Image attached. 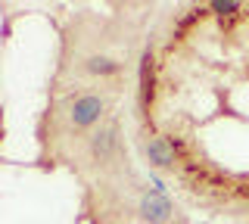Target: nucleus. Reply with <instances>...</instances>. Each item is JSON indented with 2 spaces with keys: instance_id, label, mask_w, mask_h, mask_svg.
Here are the masks:
<instances>
[{
  "instance_id": "20e7f679",
  "label": "nucleus",
  "mask_w": 249,
  "mask_h": 224,
  "mask_svg": "<svg viewBox=\"0 0 249 224\" xmlns=\"http://www.w3.org/2000/svg\"><path fill=\"white\" fill-rule=\"evenodd\" d=\"M143 153H146V159H150V165L156 168H175V146H171L168 137H150V140L143 143Z\"/></svg>"
},
{
  "instance_id": "39448f33",
  "label": "nucleus",
  "mask_w": 249,
  "mask_h": 224,
  "mask_svg": "<svg viewBox=\"0 0 249 224\" xmlns=\"http://www.w3.org/2000/svg\"><path fill=\"white\" fill-rule=\"evenodd\" d=\"M84 69L90 75H100V78H112V75L122 72V63H115L112 56H88L84 59Z\"/></svg>"
},
{
  "instance_id": "7ed1b4c3",
  "label": "nucleus",
  "mask_w": 249,
  "mask_h": 224,
  "mask_svg": "<svg viewBox=\"0 0 249 224\" xmlns=\"http://www.w3.org/2000/svg\"><path fill=\"white\" fill-rule=\"evenodd\" d=\"M115 146H119V131H115V125L100 128L97 134L90 137V143H88L90 162H97V165H109L112 156H115Z\"/></svg>"
},
{
  "instance_id": "423d86ee",
  "label": "nucleus",
  "mask_w": 249,
  "mask_h": 224,
  "mask_svg": "<svg viewBox=\"0 0 249 224\" xmlns=\"http://www.w3.org/2000/svg\"><path fill=\"white\" fill-rule=\"evenodd\" d=\"M153 94V53L143 50V59H140V100H150Z\"/></svg>"
},
{
  "instance_id": "f03ea898",
  "label": "nucleus",
  "mask_w": 249,
  "mask_h": 224,
  "mask_svg": "<svg viewBox=\"0 0 249 224\" xmlns=\"http://www.w3.org/2000/svg\"><path fill=\"white\" fill-rule=\"evenodd\" d=\"M171 212H175V206H171V199L165 193L159 190H150L140 196V218L150 221V224H165L171 218Z\"/></svg>"
},
{
  "instance_id": "0eeeda50",
  "label": "nucleus",
  "mask_w": 249,
  "mask_h": 224,
  "mask_svg": "<svg viewBox=\"0 0 249 224\" xmlns=\"http://www.w3.org/2000/svg\"><path fill=\"white\" fill-rule=\"evenodd\" d=\"M209 10H215L218 16H233V13H240V3H233V0H212Z\"/></svg>"
},
{
  "instance_id": "f257e3e1",
  "label": "nucleus",
  "mask_w": 249,
  "mask_h": 224,
  "mask_svg": "<svg viewBox=\"0 0 249 224\" xmlns=\"http://www.w3.org/2000/svg\"><path fill=\"white\" fill-rule=\"evenodd\" d=\"M103 109H106V100L100 94H78L72 103H69V121H72L75 131L93 128L103 119Z\"/></svg>"
}]
</instances>
